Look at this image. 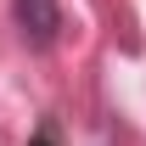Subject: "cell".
Returning <instances> with one entry per match:
<instances>
[{
  "instance_id": "1",
  "label": "cell",
  "mask_w": 146,
  "mask_h": 146,
  "mask_svg": "<svg viewBox=\"0 0 146 146\" xmlns=\"http://www.w3.org/2000/svg\"><path fill=\"white\" fill-rule=\"evenodd\" d=\"M11 11H17V34L34 51L56 45V34H62V6L56 0H11Z\"/></svg>"
}]
</instances>
